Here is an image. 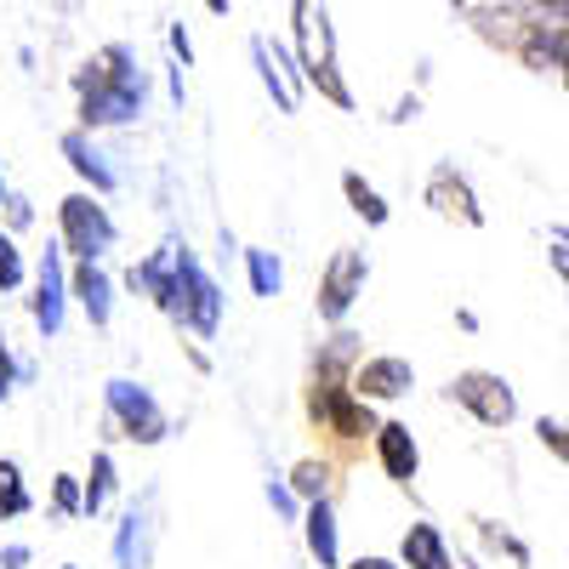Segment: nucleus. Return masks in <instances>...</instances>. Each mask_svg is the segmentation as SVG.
I'll list each match as a JSON object with an SVG mask.
<instances>
[{
    "label": "nucleus",
    "instance_id": "2eb2a0df",
    "mask_svg": "<svg viewBox=\"0 0 569 569\" xmlns=\"http://www.w3.org/2000/svg\"><path fill=\"white\" fill-rule=\"evenodd\" d=\"M370 445H376V461H382V472H388L393 485H410L416 472H421V445H416V433H410L405 421H382Z\"/></svg>",
    "mask_w": 569,
    "mask_h": 569
},
{
    "label": "nucleus",
    "instance_id": "9b49d317",
    "mask_svg": "<svg viewBox=\"0 0 569 569\" xmlns=\"http://www.w3.org/2000/svg\"><path fill=\"white\" fill-rule=\"evenodd\" d=\"M251 63H257V74H262V86H268V98H273V109L279 114H297L302 109V69H291V58H284V46L279 40H268V34H251Z\"/></svg>",
    "mask_w": 569,
    "mask_h": 569
},
{
    "label": "nucleus",
    "instance_id": "9d476101",
    "mask_svg": "<svg viewBox=\"0 0 569 569\" xmlns=\"http://www.w3.org/2000/svg\"><path fill=\"white\" fill-rule=\"evenodd\" d=\"M154 512H160V490H142L120 530H114V569H154Z\"/></svg>",
    "mask_w": 569,
    "mask_h": 569
},
{
    "label": "nucleus",
    "instance_id": "7c9ffc66",
    "mask_svg": "<svg viewBox=\"0 0 569 569\" xmlns=\"http://www.w3.org/2000/svg\"><path fill=\"white\" fill-rule=\"evenodd\" d=\"M34 222V206L23 200V194H7V228L18 233V228H29Z\"/></svg>",
    "mask_w": 569,
    "mask_h": 569
},
{
    "label": "nucleus",
    "instance_id": "72a5a7b5",
    "mask_svg": "<svg viewBox=\"0 0 569 569\" xmlns=\"http://www.w3.org/2000/svg\"><path fill=\"white\" fill-rule=\"evenodd\" d=\"M23 563H29V547H23V541L0 547V569H23Z\"/></svg>",
    "mask_w": 569,
    "mask_h": 569
},
{
    "label": "nucleus",
    "instance_id": "a19ab883",
    "mask_svg": "<svg viewBox=\"0 0 569 569\" xmlns=\"http://www.w3.org/2000/svg\"><path fill=\"white\" fill-rule=\"evenodd\" d=\"M501 7H512V0H501Z\"/></svg>",
    "mask_w": 569,
    "mask_h": 569
},
{
    "label": "nucleus",
    "instance_id": "5701e85b",
    "mask_svg": "<svg viewBox=\"0 0 569 569\" xmlns=\"http://www.w3.org/2000/svg\"><path fill=\"white\" fill-rule=\"evenodd\" d=\"M34 501H29V485H23V467L18 461H0V518H23Z\"/></svg>",
    "mask_w": 569,
    "mask_h": 569
},
{
    "label": "nucleus",
    "instance_id": "6ab92c4d",
    "mask_svg": "<svg viewBox=\"0 0 569 569\" xmlns=\"http://www.w3.org/2000/svg\"><path fill=\"white\" fill-rule=\"evenodd\" d=\"M302 536H308V552L319 569H342V547H337V507L325 501H308V518H302Z\"/></svg>",
    "mask_w": 569,
    "mask_h": 569
},
{
    "label": "nucleus",
    "instance_id": "393cba45",
    "mask_svg": "<svg viewBox=\"0 0 569 569\" xmlns=\"http://www.w3.org/2000/svg\"><path fill=\"white\" fill-rule=\"evenodd\" d=\"M472 525H479V541H485L490 552H507V558H512L518 569H530V547H525V541H518L512 530H501V525H496V518H472Z\"/></svg>",
    "mask_w": 569,
    "mask_h": 569
},
{
    "label": "nucleus",
    "instance_id": "f8f14e48",
    "mask_svg": "<svg viewBox=\"0 0 569 569\" xmlns=\"http://www.w3.org/2000/svg\"><path fill=\"white\" fill-rule=\"evenodd\" d=\"M416 388V365L399 359V353H370L353 365V393L370 399V405H393Z\"/></svg>",
    "mask_w": 569,
    "mask_h": 569
},
{
    "label": "nucleus",
    "instance_id": "bb28decb",
    "mask_svg": "<svg viewBox=\"0 0 569 569\" xmlns=\"http://www.w3.org/2000/svg\"><path fill=\"white\" fill-rule=\"evenodd\" d=\"M23 284V251L12 240V228H0V291H18Z\"/></svg>",
    "mask_w": 569,
    "mask_h": 569
},
{
    "label": "nucleus",
    "instance_id": "6e6552de",
    "mask_svg": "<svg viewBox=\"0 0 569 569\" xmlns=\"http://www.w3.org/2000/svg\"><path fill=\"white\" fill-rule=\"evenodd\" d=\"M365 279H370L365 251H353V246L330 251V262H325V273H319V297H313L319 319H325V325H342V319L353 313V302L365 297Z\"/></svg>",
    "mask_w": 569,
    "mask_h": 569
},
{
    "label": "nucleus",
    "instance_id": "39448f33",
    "mask_svg": "<svg viewBox=\"0 0 569 569\" xmlns=\"http://www.w3.org/2000/svg\"><path fill=\"white\" fill-rule=\"evenodd\" d=\"M58 240H63V251H69L74 262H98L103 251H114L120 228H114L103 194H91V188L69 194V200L58 206Z\"/></svg>",
    "mask_w": 569,
    "mask_h": 569
},
{
    "label": "nucleus",
    "instance_id": "0eeeda50",
    "mask_svg": "<svg viewBox=\"0 0 569 569\" xmlns=\"http://www.w3.org/2000/svg\"><path fill=\"white\" fill-rule=\"evenodd\" d=\"M445 393L472 421H485V427H512L518 421V393H512L507 376H496V370H461V376H450Z\"/></svg>",
    "mask_w": 569,
    "mask_h": 569
},
{
    "label": "nucleus",
    "instance_id": "473e14b6",
    "mask_svg": "<svg viewBox=\"0 0 569 569\" xmlns=\"http://www.w3.org/2000/svg\"><path fill=\"white\" fill-rule=\"evenodd\" d=\"M171 52L182 58V69H194V40H188V29H182V23H171Z\"/></svg>",
    "mask_w": 569,
    "mask_h": 569
},
{
    "label": "nucleus",
    "instance_id": "58836bf2",
    "mask_svg": "<svg viewBox=\"0 0 569 569\" xmlns=\"http://www.w3.org/2000/svg\"><path fill=\"white\" fill-rule=\"evenodd\" d=\"M461 569H479V563H472V558H461Z\"/></svg>",
    "mask_w": 569,
    "mask_h": 569
},
{
    "label": "nucleus",
    "instance_id": "4c0bfd02",
    "mask_svg": "<svg viewBox=\"0 0 569 569\" xmlns=\"http://www.w3.org/2000/svg\"><path fill=\"white\" fill-rule=\"evenodd\" d=\"M0 206H7V177H0Z\"/></svg>",
    "mask_w": 569,
    "mask_h": 569
},
{
    "label": "nucleus",
    "instance_id": "a878e982",
    "mask_svg": "<svg viewBox=\"0 0 569 569\" xmlns=\"http://www.w3.org/2000/svg\"><path fill=\"white\" fill-rule=\"evenodd\" d=\"M52 512L58 518H86V479L58 472V479H52Z\"/></svg>",
    "mask_w": 569,
    "mask_h": 569
},
{
    "label": "nucleus",
    "instance_id": "4468645a",
    "mask_svg": "<svg viewBox=\"0 0 569 569\" xmlns=\"http://www.w3.org/2000/svg\"><path fill=\"white\" fill-rule=\"evenodd\" d=\"M177 268H182V240H166L160 251H149L142 262L126 268V284L166 313V308H171V291H177Z\"/></svg>",
    "mask_w": 569,
    "mask_h": 569
},
{
    "label": "nucleus",
    "instance_id": "b1692460",
    "mask_svg": "<svg viewBox=\"0 0 569 569\" xmlns=\"http://www.w3.org/2000/svg\"><path fill=\"white\" fill-rule=\"evenodd\" d=\"M291 490H297L302 501H325V496H330V461H313V456L297 461V467H291Z\"/></svg>",
    "mask_w": 569,
    "mask_h": 569
},
{
    "label": "nucleus",
    "instance_id": "c85d7f7f",
    "mask_svg": "<svg viewBox=\"0 0 569 569\" xmlns=\"http://www.w3.org/2000/svg\"><path fill=\"white\" fill-rule=\"evenodd\" d=\"M268 501H273V512L279 518H297V490H291V479H268Z\"/></svg>",
    "mask_w": 569,
    "mask_h": 569
},
{
    "label": "nucleus",
    "instance_id": "c9c22d12",
    "mask_svg": "<svg viewBox=\"0 0 569 569\" xmlns=\"http://www.w3.org/2000/svg\"><path fill=\"white\" fill-rule=\"evenodd\" d=\"M206 12H217V18H222V12H228V0H206Z\"/></svg>",
    "mask_w": 569,
    "mask_h": 569
},
{
    "label": "nucleus",
    "instance_id": "cd10ccee",
    "mask_svg": "<svg viewBox=\"0 0 569 569\" xmlns=\"http://www.w3.org/2000/svg\"><path fill=\"white\" fill-rule=\"evenodd\" d=\"M536 439H541V450H552V456L569 467V421H552V416H541V421H536Z\"/></svg>",
    "mask_w": 569,
    "mask_h": 569
},
{
    "label": "nucleus",
    "instance_id": "20e7f679",
    "mask_svg": "<svg viewBox=\"0 0 569 569\" xmlns=\"http://www.w3.org/2000/svg\"><path fill=\"white\" fill-rule=\"evenodd\" d=\"M166 319L182 325L188 337H217V325H222V284L206 273V262L188 246H182V268H177V291H171Z\"/></svg>",
    "mask_w": 569,
    "mask_h": 569
},
{
    "label": "nucleus",
    "instance_id": "ea45409f",
    "mask_svg": "<svg viewBox=\"0 0 569 569\" xmlns=\"http://www.w3.org/2000/svg\"><path fill=\"white\" fill-rule=\"evenodd\" d=\"M63 569H80V563H63Z\"/></svg>",
    "mask_w": 569,
    "mask_h": 569
},
{
    "label": "nucleus",
    "instance_id": "f704fd0d",
    "mask_svg": "<svg viewBox=\"0 0 569 569\" xmlns=\"http://www.w3.org/2000/svg\"><path fill=\"white\" fill-rule=\"evenodd\" d=\"M348 569H405V563H399V558H376V552H370V558H353Z\"/></svg>",
    "mask_w": 569,
    "mask_h": 569
},
{
    "label": "nucleus",
    "instance_id": "f03ea898",
    "mask_svg": "<svg viewBox=\"0 0 569 569\" xmlns=\"http://www.w3.org/2000/svg\"><path fill=\"white\" fill-rule=\"evenodd\" d=\"M359 337L353 330H337V337L325 342V353L313 359V376H308V416H313V427L319 433H330V439H376V410H370V399H359L353 393V365H359V348H353Z\"/></svg>",
    "mask_w": 569,
    "mask_h": 569
},
{
    "label": "nucleus",
    "instance_id": "aec40b11",
    "mask_svg": "<svg viewBox=\"0 0 569 569\" xmlns=\"http://www.w3.org/2000/svg\"><path fill=\"white\" fill-rule=\"evenodd\" d=\"M342 194H348L353 217H365L370 228H388V217H393V211H388V200L365 182V171H342Z\"/></svg>",
    "mask_w": 569,
    "mask_h": 569
},
{
    "label": "nucleus",
    "instance_id": "423d86ee",
    "mask_svg": "<svg viewBox=\"0 0 569 569\" xmlns=\"http://www.w3.org/2000/svg\"><path fill=\"white\" fill-rule=\"evenodd\" d=\"M103 399H109V427H114L120 439H131V445H166L171 416L160 410V399L142 388V382L114 376V382L103 388Z\"/></svg>",
    "mask_w": 569,
    "mask_h": 569
},
{
    "label": "nucleus",
    "instance_id": "f3484780",
    "mask_svg": "<svg viewBox=\"0 0 569 569\" xmlns=\"http://www.w3.org/2000/svg\"><path fill=\"white\" fill-rule=\"evenodd\" d=\"M69 291H74L80 313L91 319V330H109V319H114V279H109L98 262H74Z\"/></svg>",
    "mask_w": 569,
    "mask_h": 569
},
{
    "label": "nucleus",
    "instance_id": "1a4fd4ad",
    "mask_svg": "<svg viewBox=\"0 0 569 569\" xmlns=\"http://www.w3.org/2000/svg\"><path fill=\"white\" fill-rule=\"evenodd\" d=\"M69 273H63V240L58 246H46L40 268H34V297H29V319L40 337H58L63 330V308H69Z\"/></svg>",
    "mask_w": 569,
    "mask_h": 569
},
{
    "label": "nucleus",
    "instance_id": "412c9836",
    "mask_svg": "<svg viewBox=\"0 0 569 569\" xmlns=\"http://www.w3.org/2000/svg\"><path fill=\"white\" fill-rule=\"evenodd\" d=\"M109 496H114V456L98 450L91 456V472H86V518H98L109 507Z\"/></svg>",
    "mask_w": 569,
    "mask_h": 569
},
{
    "label": "nucleus",
    "instance_id": "dca6fc26",
    "mask_svg": "<svg viewBox=\"0 0 569 569\" xmlns=\"http://www.w3.org/2000/svg\"><path fill=\"white\" fill-rule=\"evenodd\" d=\"M58 149H63V160L74 166V177L91 188V194H114V188H120V177H114V166L98 154V142H91V131L80 126V131H63V142H58Z\"/></svg>",
    "mask_w": 569,
    "mask_h": 569
},
{
    "label": "nucleus",
    "instance_id": "7ed1b4c3",
    "mask_svg": "<svg viewBox=\"0 0 569 569\" xmlns=\"http://www.w3.org/2000/svg\"><path fill=\"white\" fill-rule=\"evenodd\" d=\"M291 29H297V69H302V80L319 91L330 109L353 114L359 98H353V86L337 69V29H330V12L319 7V0H291Z\"/></svg>",
    "mask_w": 569,
    "mask_h": 569
},
{
    "label": "nucleus",
    "instance_id": "2f4dec72",
    "mask_svg": "<svg viewBox=\"0 0 569 569\" xmlns=\"http://www.w3.org/2000/svg\"><path fill=\"white\" fill-rule=\"evenodd\" d=\"M547 262L558 268V279L569 284V240H552V233H547Z\"/></svg>",
    "mask_w": 569,
    "mask_h": 569
},
{
    "label": "nucleus",
    "instance_id": "f257e3e1",
    "mask_svg": "<svg viewBox=\"0 0 569 569\" xmlns=\"http://www.w3.org/2000/svg\"><path fill=\"white\" fill-rule=\"evenodd\" d=\"M149 109V69L137 63V52L126 40L98 46L80 69H74V114L86 131L103 126H131Z\"/></svg>",
    "mask_w": 569,
    "mask_h": 569
},
{
    "label": "nucleus",
    "instance_id": "c756f323",
    "mask_svg": "<svg viewBox=\"0 0 569 569\" xmlns=\"http://www.w3.org/2000/svg\"><path fill=\"white\" fill-rule=\"evenodd\" d=\"M12 382H18V359H12V342H7V330H0V405L12 399Z\"/></svg>",
    "mask_w": 569,
    "mask_h": 569
},
{
    "label": "nucleus",
    "instance_id": "4be33fe9",
    "mask_svg": "<svg viewBox=\"0 0 569 569\" xmlns=\"http://www.w3.org/2000/svg\"><path fill=\"white\" fill-rule=\"evenodd\" d=\"M246 273H251V291H257V297H279L284 268H279V257H273V251L251 246V251H246Z\"/></svg>",
    "mask_w": 569,
    "mask_h": 569
},
{
    "label": "nucleus",
    "instance_id": "a211bd4d",
    "mask_svg": "<svg viewBox=\"0 0 569 569\" xmlns=\"http://www.w3.org/2000/svg\"><path fill=\"white\" fill-rule=\"evenodd\" d=\"M399 563H405V569H456L445 530H439V525H427V518H416V525L405 530V541H399Z\"/></svg>",
    "mask_w": 569,
    "mask_h": 569
},
{
    "label": "nucleus",
    "instance_id": "e433bc0d",
    "mask_svg": "<svg viewBox=\"0 0 569 569\" xmlns=\"http://www.w3.org/2000/svg\"><path fill=\"white\" fill-rule=\"evenodd\" d=\"M547 233H552V240H569V228H547Z\"/></svg>",
    "mask_w": 569,
    "mask_h": 569
},
{
    "label": "nucleus",
    "instance_id": "ddd939ff",
    "mask_svg": "<svg viewBox=\"0 0 569 569\" xmlns=\"http://www.w3.org/2000/svg\"><path fill=\"white\" fill-rule=\"evenodd\" d=\"M427 206H433V217H445V222L485 228V206H479V194H472V182H467L450 160L433 166V177H427Z\"/></svg>",
    "mask_w": 569,
    "mask_h": 569
}]
</instances>
